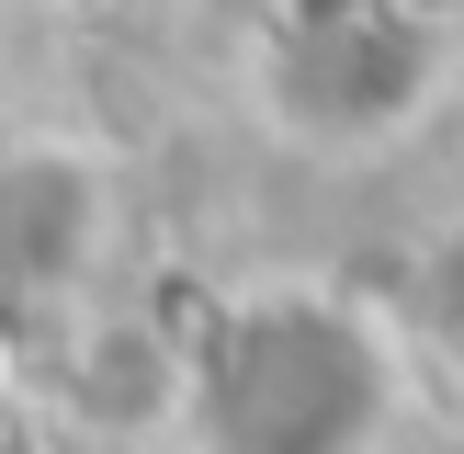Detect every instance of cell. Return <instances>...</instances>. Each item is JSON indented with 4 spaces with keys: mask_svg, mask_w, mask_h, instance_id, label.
<instances>
[{
    "mask_svg": "<svg viewBox=\"0 0 464 454\" xmlns=\"http://www.w3.org/2000/svg\"><path fill=\"white\" fill-rule=\"evenodd\" d=\"M464 45L420 0H272L249 35V103L317 159H374L430 125Z\"/></svg>",
    "mask_w": 464,
    "mask_h": 454,
    "instance_id": "6da1fadb",
    "label": "cell"
}]
</instances>
